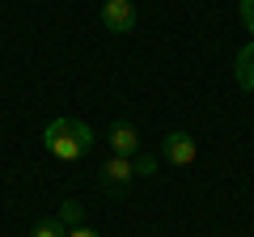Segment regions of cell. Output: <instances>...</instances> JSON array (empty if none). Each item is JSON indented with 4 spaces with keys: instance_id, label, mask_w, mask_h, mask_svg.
Returning a JSON list of instances; mask_svg holds the SVG:
<instances>
[{
    "instance_id": "3957f363",
    "label": "cell",
    "mask_w": 254,
    "mask_h": 237,
    "mask_svg": "<svg viewBox=\"0 0 254 237\" xmlns=\"http://www.w3.org/2000/svg\"><path fill=\"white\" fill-rule=\"evenodd\" d=\"M102 26L110 34H131L136 30V4L131 0H102Z\"/></svg>"
},
{
    "instance_id": "6da1fadb",
    "label": "cell",
    "mask_w": 254,
    "mask_h": 237,
    "mask_svg": "<svg viewBox=\"0 0 254 237\" xmlns=\"http://www.w3.org/2000/svg\"><path fill=\"white\" fill-rule=\"evenodd\" d=\"M43 148L60 161H81L93 148V127L81 118H51L43 127Z\"/></svg>"
},
{
    "instance_id": "7a4b0ae2",
    "label": "cell",
    "mask_w": 254,
    "mask_h": 237,
    "mask_svg": "<svg viewBox=\"0 0 254 237\" xmlns=\"http://www.w3.org/2000/svg\"><path fill=\"white\" fill-rule=\"evenodd\" d=\"M131 178H136V161H131V157H110V161L98 170V182H102L106 195H123Z\"/></svg>"
},
{
    "instance_id": "30bf717a",
    "label": "cell",
    "mask_w": 254,
    "mask_h": 237,
    "mask_svg": "<svg viewBox=\"0 0 254 237\" xmlns=\"http://www.w3.org/2000/svg\"><path fill=\"white\" fill-rule=\"evenodd\" d=\"M242 21L250 30V43H254V0H242Z\"/></svg>"
},
{
    "instance_id": "277c9868",
    "label": "cell",
    "mask_w": 254,
    "mask_h": 237,
    "mask_svg": "<svg viewBox=\"0 0 254 237\" xmlns=\"http://www.w3.org/2000/svg\"><path fill=\"white\" fill-rule=\"evenodd\" d=\"M161 153L170 165H190L195 161V136H187V131H170V136L161 140Z\"/></svg>"
},
{
    "instance_id": "5b68a950",
    "label": "cell",
    "mask_w": 254,
    "mask_h": 237,
    "mask_svg": "<svg viewBox=\"0 0 254 237\" xmlns=\"http://www.w3.org/2000/svg\"><path fill=\"white\" fill-rule=\"evenodd\" d=\"M110 148H115V157H136L140 153V131L131 127V123H123V118H119V123H110Z\"/></svg>"
},
{
    "instance_id": "52a82bcc",
    "label": "cell",
    "mask_w": 254,
    "mask_h": 237,
    "mask_svg": "<svg viewBox=\"0 0 254 237\" xmlns=\"http://www.w3.org/2000/svg\"><path fill=\"white\" fill-rule=\"evenodd\" d=\"M30 237H68V225H64L60 216H47V220H38L34 225V233Z\"/></svg>"
},
{
    "instance_id": "8fae6325",
    "label": "cell",
    "mask_w": 254,
    "mask_h": 237,
    "mask_svg": "<svg viewBox=\"0 0 254 237\" xmlns=\"http://www.w3.org/2000/svg\"><path fill=\"white\" fill-rule=\"evenodd\" d=\"M68 237H102V233H93V229L81 225V229H68Z\"/></svg>"
},
{
    "instance_id": "8992f818",
    "label": "cell",
    "mask_w": 254,
    "mask_h": 237,
    "mask_svg": "<svg viewBox=\"0 0 254 237\" xmlns=\"http://www.w3.org/2000/svg\"><path fill=\"white\" fill-rule=\"evenodd\" d=\"M233 81H237V89L254 93V43H246L242 51H237V59H233Z\"/></svg>"
},
{
    "instance_id": "9c48e42d",
    "label": "cell",
    "mask_w": 254,
    "mask_h": 237,
    "mask_svg": "<svg viewBox=\"0 0 254 237\" xmlns=\"http://www.w3.org/2000/svg\"><path fill=\"white\" fill-rule=\"evenodd\" d=\"M136 174H140V178L157 174V157H136Z\"/></svg>"
},
{
    "instance_id": "ba28073f",
    "label": "cell",
    "mask_w": 254,
    "mask_h": 237,
    "mask_svg": "<svg viewBox=\"0 0 254 237\" xmlns=\"http://www.w3.org/2000/svg\"><path fill=\"white\" fill-rule=\"evenodd\" d=\"M60 220L68 229H81V220H85V208H81V199H64V208H60Z\"/></svg>"
}]
</instances>
